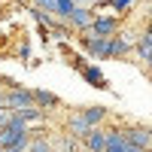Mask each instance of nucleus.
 <instances>
[{"label":"nucleus","instance_id":"nucleus-19","mask_svg":"<svg viewBox=\"0 0 152 152\" xmlns=\"http://www.w3.org/2000/svg\"><path fill=\"white\" fill-rule=\"evenodd\" d=\"M149 31H152V15H149Z\"/></svg>","mask_w":152,"mask_h":152},{"label":"nucleus","instance_id":"nucleus-18","mask_svg":"<svg viewBox=\"0 0 152 152\" xmlns=\"http://www.w3.org/2000/svg\"><path fill=\"white\" fill-rule=\"evenodd\" d=\"M143 61H146V73H149V76H152V55H146V58H143Z\"/></svg>","mask_w":152,"mask_h":152},{"label":"nucleus","instance_id":"nucleus-17","mask_svg":"<svg viewBox=\"0 0 152 152\" xmlns=\"http://www.w3.org/2000/svg\"><path fill=\"white\" fill-rule=\"evenodd\" d=\"M104 152H128V143H125V146H107Z\"/></svg>","mask_w":152,"mask_h":152},{"label":"nucleus","instance_id":"nucleus-16","mask_svg":"<svg viewBox=\"0 0 152 152\" xmlns=\"http://www.w3.org/2000/svg\"><path fill=\"white\" fill-rule=\"evenodd\" d=\"M18 58H24V61H31V46H21V49H18Z\"/></svg>","mask_w":152,"mask_h":152},{"label":"nucleus","instance_id":"nucleus-7","mask_svg":"<svg viewBox=\"0 0 152 152\" xmlns=\"http://www.w3.org/2000/svg\"><path fill=\"white\" fill-rule=\"evenodd\" d=\"M82 79L88 82V85H94V88H110V82H107V76H104V70H100L97 64H85L82 70Z\"/></svg>","mask_w":152,"mask_h":152},{"label":"nucleus","instance_id":"nucleus-3","mask_svg":"<svg viewBox=\"0 0 152 152\" xmlns=\"http://www.w3.org/2000/svg\"><path fill=\"white\" fill-rule=\"evenodd\" d=\"M122 31V21L119 15H94L91 28H88V34H97V37H113Z\"/></svg>","mask_w":152,"mask_h":152},{"label":"nucleus","instance_id":"nucleus-15","mask_svg":"<svg viewBox=\"0 0 152 152\" xmlns=\"http://www.w3.org/2000/svg\"><path fill=\"white\" fill-rule=\"evenodd\" d=\"M9 116H12V110H9L6 104H0V128H6V122H9Z\"/></svg>","mask_w":152,"mask_h":152},{"label":"nucleus","instance_id":"nucleus-13","mask_svg":"<svg viewBox=\"0 0 152 152\" xmlns=\"http://www.w3.org/2000/svg\"><path fill=\"white\" fill-rule=\"evenodd\" d=\"M137 3V0H110V6H113V12H128L131 6Z\"/></svg>","mask_w":152,"mask_h":152},{"label":"nucleus","instance_id":"nucleus-2","mask_svg":"<svg viewBox=\"0 0 152 152\" xmlns=\"http://www.w3.org/2000/svg\"><path fill=\"white\" fill-rule=\"evenodd\" d=\"M94 15H97V12H94V6H85V3H76V6H73V12L67 15V21H70V28H73L76 34H79V31H88V28H91V21H94Z\"/></svg>","mask_w":152,"mask_h":152},{"label":"nucleus","instance_id":"nucleus-14","mask_svg":"<svg viewBox=\"0 0 152 152\" xmlns=\"http://www.w3.org/2000/svg\"><path fill=\"white\" fill-rule=\"evenodd\" d=\"M34 6H40V9H46V12H52L55 15V0H31Z\"/></svg>","mask_w":152,"mask_h":152},{"label":"nucleus","instance_id":"nucleus-12","mask_svg":"<svg viewBox=\"0 0 152 152\" xmlns=\"http://www.w3.org/2000/svg\"><path fill=\"white\" fill-rule=\"evenodd\" d=\"M73 6H76V0H55V15L58 18H67L73 12Z\"/></svg>","mask_w":152,"mask_h":152},{"label":"nucleus","instance_id":"nucleus-10","mask_svg":"<svg viewBox=\"0 0 152 152\" xmlns=\"http://www.w3.org/2000/svg\"><path fill=\"white\" fill-rule=\"evenodd\" d=\"M134 52L140 55V58L152 55V31H143L140 37H137V43H134Z\"/></svg>","mask_w":152,"mask_h":152},{"label":"nucleus","instance_id":"nucleus-8","mask_svg":"<svg viewBox=\"0 0 152 152\" xmlns=\"http://www.w3.org/2000/svg\"><path fill=\"white\" fill-rule=\"evenodd\" d=\"M34 104L49 113V110H58L61 107V97L52 94V91H46V88H34Z\"/></svg>","mask_w":152,"mask_h":152},{"label":"nucleus","instance_id":"nucleus-23","mask_svg":"<svg viewBox=\"0 0 152 152\" xmlns=\"http://www.w3.org/2000/svg\"><path fill=\"white\" fill-rule=\"evenodd\" d=\"M0 79H3V76H0Z\"/></svg>","mask_w":152,"mask_h":152},{"label":"nucleus","instance_id":"nucleus-4","mask_svg":"<svg viewBox=\"0 0 152 152\" xmlns=\"http://www.w3.org/2000/svg\"><path fill=\"white\" fill-rule=\"evenodd\" d=\"M125 134V140L134 143V146H140V149H152V128H143V125H131V128H122Z\"/></svg>","mask_w":152,"mask_h":152},{"label":"nucleus","instance_id":"nucleus-1","mask_svg":"<svg viewBox=\"0 0 152 152\" xmlns=\"http://www.w3.org/2000/svg\"><path fill=\"white\" fill-rule=\"evenodd\" d=\"M3 104L9 110H24V107H31L34 104V88H24V85H9L3 88Z\"/></svg>","mask_w":152,"mask_h":152},{"label":"nucleus","instance_id":"nucleus-20","mask_svg":"<svg viewBox=\"0 0 152 152\" xmlns=\"http://www.w3.org/2000/svg\"><path fill=\"white\" fill-rule=\"evenodd\" d=\"M18 3H31V0H18Z\"/></svg>","mask_w":152,"mask_h":152},{"label":"nucleus","instance_id":"nucleus-11","mask_svg":"<svg viewBox=\"0 0 152 152\" xmlns=\"http://www.w3.org/2000/svg\"><path fill=\"white\" fill-rule=\"evenodd\" d=\"M28 152H52V143L46 137H34L31 134V143H28Z\"/></svg>","mask_w":152,"mask_h":152},{"label":"nucleus","instance_id":"nucleus-6","mask_svg":"<svg viewBox=\"0 0 152 152\" xmlns=\"http://www.w3.org/2000/svg\"><path fill=\"white\" fill-rule=\"evenodd\" d=\"M88 128H91V125L85 122V116H82L79 110H76V113H70V116H67V122H64V131H67L70 137H76V140H82V137L88 134Z\"/></svg>","mask_w":152,"mask_h":152},{"label":"nucleus","instance_id":"nucleus-22","mask_svg":"<svg viewBox=\"0 0 152 152\" xmlns=\"http://www.w3.org/2000/svg\"><path fill=\"white\" fill-rule=\"evenodd\" d=\"M91 3H97V0H91Z\"/></svg>","mask_w":152,"mask_h":152},{"label":"nucleus","instance_id":"nucleus-9","mask_svg":"<svg viewBox=\"0 0 152 152\" xmlns=\"http://www.w3.org/2000/svg\"><path fill=\"white\" fill-rule=\"evenodd\" d=\"M79 113L85 116V122L91 125V128H97V125H104V122H107V116H110V110H107V107H100V104H94V107H82Z\"/></svg>","mask_w":152,"mask_h":152},{"label":"nucleus","instance_id":"nucleus-21","mask_svg":"<svg viewBox=\"0 0 152 152\" xmlns=\"http://www.w3.org/2000/svg\"><path fill=\"white\" fill-rule=\"evenodd\" d=\"M52 152H61V149H55V146H52Z\"/></svg>","mask_w":152,"mask_h":152},{"label":"nucleus","instance_id":"nucleus-5","mask_svg":"<svg viewBox=\"0 0 152 152\" xmlns=\"http://www.w3.org/2000/svg\"><path fill=\"white\" fill-rule=\"evenodd\" d=\"M82 146L85 152H104L107 149V128H88V134L82 137Z\"/></svg>","mask_w":152,"mask_h":152},{"label":"nucleus","instance_id":"nucleus-24","mask_svg":"<svg viewBox=\"0 0 152 152\" xmlns=\"http://www.w3.org/2000/svg\"><path fill=\"white\" fill-rule=\"evenodd\" d=\"M149 152H152V149H149Z\"/></svg>","mask_w":152,"mask_h":152}]
</instances>
